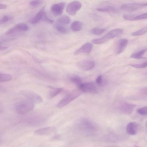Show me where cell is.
<instances>
[{"label":"cell","instance_id":"6da1fadb","mask_svg":"<svg viewBox=\"0 0 147 147\" xmlns=\"http://www.w3.org/2000/svg\"><path fill=\"white\" fill-rule=\"evenodd\" d=\"M34 108V104L28 100L17 103L15 106V109L18 114L24 115L33 110Z\"/></svg>","mask_w":147,"mask_h":147},{"label":"cell","instance_id":"7a4b0ae2","mask_svg":"<svg viewBox=\"0 0 147 147\" xmlns=\"http://www.w3.org/2000/svg\"><path fill=\"white\" fill-rule=\"evenodd\" d=\"M123 32V30L120 28H117L113 30L102 37L98 39H93L92 42L96 44L103 43L107 40L113 38L121 35Z\"/></svg>","mask_w":147,"mask_h":147},{"label":"cell","instance_id":"3957f363","mask_svg":"<svg viewBox=\"0 0 147 147\" xmlns=\"http://www.w3.org/2000/svg\"><path fill=\"white\" fill-rule=\"evenodd\" d=\"M81 92L79 89V90H75L66 95L58 103L57 105V107L60 109L64 107L79 96Z\"/></svg>","mask_w":147,"mask_h":147},{"label":"cell","instance_id":"277c9868","mask_svg":"<svg viewBox=\"0 0 147 147\" xmlns=\"http://www.w3.org/2000/svg\"><path fill=\"white\" fill-rule=\"evenodd\" d=\"M78 127L80 129L87 131H94L95 127L92 122L86 118H82L78 122Z\"/></svg>","mask_w":147,"mask_h":147},{"label":"cell","instance_id":"5b68a950","mask_svg":"<svg viewBox=\"0 0 147 147\" xmlns=\"http://www.w3.org/2000/svg\"><path fill=\"white\" fill-rule=\"evenodd\" d=\"M22 94L28 100L34 104H40L42 102V97L36 93L30 90H25L22 92Z\"/></svg>","mask_w":147,"mask_h":147},{"label":"cell","instance_id":"8992f818","mask_svg":"<svg viewBox=\"0 0 147 147\" xmlns=\"http://www.w3.org/2000/svg\"><path fill=\"white\" fill-rule=\"evenodd\" d=\"M147 6V3H132L123 4L121 8L124 11L132 12Z\"/></svg>","mask_w":147,"mask_h":147},{"label":"cell","instance_id":"52a82bcc","mask_svg":"<svg viewBox=\"0 0 147 147\" xmlns=\"http://www.w3.org/2000/svg\"><path fill=\"white\" fill-rule=\"evenodd\" d=\"M82 5L81 3L79 1H72L67 5L66 9V12L70 15L74 16L76 14L77 11L80 9Z\"/></svg>","mask_w":147,"mask_h":147},{"label":"cell","instance_id":"ba28073f","mask_svg":"<svg viewBox=\"0 0 147 147\" xmlns=\"http://www.w3.org/2000/svg\"><path fill=\"white\" fill-rule=\"evenodd\" d=\"M77 66L83 71H88L94 68L95 66V62L90 60H83L78 62Z\"/></svg>","mask_w":147,"mask_h":147},{"label":"cell","instance_id":"9c48e42d","mask_svg":"<svg viewBox=\"0 0 147 147\" xmlns=\"http://www.w3.org/2000/svg\"><path fill=\"white\" fill-rule=\"evenodd\" d=\"M78 87L80 90L82 92L95 93L97 91L95 85L93 82L82 83Z\"/></svg>","mask_w":147,"mask_h":147},{"label":"cell","instance_id":"30bf717a","mask_svg":"<svg viewBox=\"0 0 147 147\" xmlns=\"http://www.w3.org/2000/svg\"><path fill=\"white\" fill-rule=\"evenodd\" d=\"M29 28L28 26L26 24L18 23L7 30L5 32V34H10L17 31H26L28 30Z\"/></svg>","mask_w":147,"mask_h":147},{"label":"cell","instance_id":"8fae6325","mask_svg":"<svg viewBox=\"0 0 147 147\" xmlns=\"http://www.w3.org/2000/svg\"><path fill=\"white\" fill-rule=\"evenodd\" d=\"M135 105L127 102H123L120 104L119 109L122 113L125 114L131 113L135 107Z\"/></svg>","mask_w":147,"mask_h":147},{"label":"cell","instance_id":"7c38bea8","mask_svg":"<svg viewBox=\"0 0 147 147\" xmlns=\"http://www.w3.org/2000/svg\"><path fill=\"white\" fill-rule=\"evenodd\" d=\"M65 4L64 2H60L53 4L51 9L52 13L56 16L61 15L63 13Z\"/></svg>","mask_w":147,"mask_h":147},{"label":"cell","instance_id":"4fadbf2b","mask_svg":"<svg viewBox=\"0 0 147 147\" xmlns=\"http://www.w3.org/2000/svg\"><path fill=\"white\" fill-rule=\"evenodd\" d=\"M45 6L43 7L36 14L35 16L31 19L30 22L33 24L38 23L41 20H43L45 16Z\"/></svg>","mask_w":147,"mask_h":147},{"label":"cell","instance_id":"5bb4252c","mask_svg":"<svg viewBox=\"0 0 147 147\" xmlns=\"http://www.w3.org/2000/svg\"><path fill=\"white\" fill-rule=\"evenodd\" d=\"M93 48L92 44L90 42H87L84 44L74 52L75 55H78L83 53H90Z\"/></svg>","mask_w":147,"mask_h":147},{"label":"cell","instance_id":"9a60e30c","mask_svg":"<svg viewBox=\"0 0 147 147\" xmlns=\"http://www.w3.org/2000/svg\"><path fill=\"white\" fill-rule=\"evenodd\" d=\"M54 127H48L42 128L35 131L34 133L38 135L44 136L52 134L55 130Z\"/></svg>","mask_w":147,"mask_h":147},{"label":"cell","instance_id":"2e32d148","mask_svg":"<svg viewBox=\"0 0 147 147\" xmlns=\"http://www.w3.org/2000/svg\"><path fill=\"white\" fill-rule=\"evenodd\" d=\"M123 17L125 20L129 21L146 19H147V13L138 15L124 14L123 15Z\"/></svg>","mask_w":147,"mask_h":147},{"label":"cell","instance_id":"e0dca14e","mask_svg":"<svg viewBox=\"0 0 147 147\" xmlns=\"http://www.w3.org/2000/svg\"><path fill=\"white\" fill-rule=\"evenodd\" d=\"M138 126L137 123L135 122L129 123L127 125L126 129L127 133L130 135L136 134L138 131Z\"/></svg>","mask_w":147,"mask_h":147},{"label":"cell","instance_id":"ac0fdd59","mask_svg":"<svg viewBox=\"0 0 147 147\" xmlns=\"http://www.w3.org/2000/svg\"><path fill=\"white\" fill-rule=\"evenodd\" d=\"M128 42L127 39L122 38L120 39L118 42L116 49V53L120 54L125 49Z\"/></svg>","mask_w":147,"mask_h":147},{"label":"cell","instance_id":"d6986e66","mask_svg":"<svg viewBox=\"0 0 147 147\" xmlns=\"http://www.w3.org/2000/svg\"><path fill=\"white\" fill-rule=\"evenodd\" d=\"M96 10L98 11L108 13H114L116 12V9L113 7L107 6L97 8Z\"/></svg>","mask_w":147,"mask_h":147},{"label":"cell","instance_id":"ffe728a7","mask_svg":"<svg viewBox=\"0 0 147 147\" xmlns=\"http://www.w3.org/2000/svg\"><path fill=\"white\" fill-rule=\"evenodd\" d=\"M147 51V48H146L138 52L133 53L131 55L130 57L138 59L144 58L143 57V56Z\"/></svg>","mask_w":147,"mask_h":147},{"label":"cell","instance_id":"44dd1931","mask_svg":"<svg viewBox=\"0 0 147 147\" xmlns=\"http://www.w3.org/2000/svg\"><path fill=\"white\" fill-rule=\"evenodd\" d=\"M82 26V24L81 22L76 21L72 23L71 26V28L73 31L76 32L81 30Z\"/></svg>","mask_w":147,"mask_h":147},{"label":"cell","instance_id":"7402d4cb","mask_svg":"<svg viewBox=\"0 0 147 147\" xmlns=\"http://www.w3.org/2000/svg\"><path fill=\"white\" fill-rule=\"evenodd\" d=\"M71 21L70 18L68 16L64 15L59 18L57 20L58 24L61 25L67 24Z\"/></svg>","mask_w":147,"mask_h":147},{"label":"cell","instance_id":"603a6c76","mask_svg":"<svg viewBox=\"0 0 147 147\" xmlns=\"http://www.w3.org/2000/svg\"><path fill=\"white\" fill-rule=\"evenodd\" d=\"M62 90L61 88H52L49 92V96L50 98H52L56 96Z\"/></svg>","mask_w":147,"mask_h":147},{"label":"cell","instance_id":"cb8c5ba5","mask_svg":"<svg viewBox=\"0 0 147 147\" xmlns=\"http://www.w3.org/2000/svg\"><path fill=\"white\" fill-rule=\"evenodd\" d=\"M147 32V26L138 30L133 32L131 35L134 36H139L143 35Z\"/></svg>","mask_w":147,"mask_h":147},{"label":"cell","instance_id":"d4e9b609","mask_svg":"<svg viewBox=\"0 0 147 147\" xmlns=\"http://www.w3.org/2000/svg\"><path fill=\"white\" fill-rule=\"evenodd\" d=\"M12 76L10 74H6L0 73V82H4L8 81L11 80Z\"/></svg>","mask_w":147,"mask_h":147},{"label":"cell","instance_id":"484cf974","mask_svg":"<svg viewBox=\"0 0 147 147\" xmlns=\"http://www.w3.org/2000/svg\"><path fill=\"white\" fill-rule=\"evenodd\" d=\"M69 79L70 81L76 84L78 86L82 83V78L77 76H70Z\"/></svg>","mask_w":147,"mask_h":147},{"label":"cell","instance_id":"4316f807","mask_svg":"<svg viewBox=\"0 0 147 147\" xmlns=\"http://www.w3.org/2000/svg\"><path fill=\"white\" fill-rule=\"evenodd\" d=\"M106 30L105 29L94 28L91 30V32L94 35H98L103 33Z\"/></svg>","mask_w":147,"mask_h":147},{"label":"cell","instance_id":"83f0119b","mask_svg":"<svg viewBox=\"0 0 147 147\" xmlns=\"http://www.w3.org/2000/svg\"><path fill=\"white\" fill-rule=\"evenodd\" d=\"M41 121V119L40 117H37L29 119L27 122L30 124L34 125L40 123Z\"/></svg>","mask_w":147,"mask_h":147},{"label":"cell","instance_id":"f1b7e54d","mask_svg":"<svg viewBox=\"0 0 147 147\" xmlns=\"http://www.w3.org/2000/svg\"><path fill=\"white\" fill-rule=\"evenodd\" d=\"M56 29L59 32L63 33H66L67 31V29L62 25L58 24L55 25Z\"/></svg>","mask_w":147,"mask_h":147},{"label":"cell","instance_id":"f546056e","mask_svg":"<svg viewBox=\"0 0 147 147\" xmlns=\"http://www.w3.org/2000/svg\"><path fill=\"white\" fill-rule=\"evenodd\" d=\"M131 65L137 68H142L147 67V61L142 63L137 64H132Z\"/></svg>","mask_w":147,"mask_h":147},{"label":"cell","instance_id":"4dcf8cb0","mask_svg":"<svg viewBox=\"0 0 147 147\" xmlns=\"http://www.w3.org/2000/svg\"><path fill=\"white\" fill-rule=\"evenodd\" d=\"M137 112L140 114L142 115H147V106L143 107L138 109Z\"/></svg>","mask_w":147,"mask_h":147},{"label":"cell","instance_id":"1f68e13d","mask_svg":"<svg viewBox=\"0 0 147 147\" xmlns=\"http://www.w3.org/2000/svg\"><path fill=\"white\" fill-rule=\"evenodd\" d=\"M11 19V17L7 15L3 16L0 20V24H3L9 21Z\"/></svg>","mask_w":147,"mask_h":147},{"label":"cell","instance_id":"d6a6232c","mask_svg":"<svg viewBox=\"0 0 147 147\" xmlns=\"http://www.w3.org/2000/svg\"><path fill=\"white\" fill-rule=\"evenodd\" d=\"M42 1L40 0H33L30 2V5L32 7H36L42 3Z\"/></svg>","mask_w":147,"mask_h":147},{"label":"cell","instance_id":"836d02e7","mask_svg":"<svg viewBox=\"0 0 147 147\" xmlns=\"http://www.w3.org/2000/svg\"><path fill=\"white\" fill-rule=\"evenodd\" d=\"M96 83L99 85H102V76L100 75L98 76L96 80Z\"/></svg>","mask_w":147,"mask_h":147},{"label":"cell","instance_id":"e575fe53","mask_svg":"<svg viewBox=\"0 0 147 147\" xmlns=\"http://www.w3.org/2000/svg\"><path fill=\"white\" fill-rule=\"evenodd\" d=\"M141 92L143 94L147 95V87L142 88L141 89Z\"/></svg>","mask_w":147,"mask_h":147},{"label":"cell","instance_id":"d590c367","mask_svg":"<svg viewBox=\"0 0 147 147\" xmlns=\"http://www.w3.org/2000/svg\"><path fill=\"white\" fill-rule=\"evenodd\" d=\"M7 7V5L6 4L3 3H0V9H6Z\"/></svg>","mask_w":147,"mask_h":147},{"label":"cell","instance_id":"8d00e7d4","mask_svg":"<svg viewBox=\"0 0 147 147\" xmlns=\"http://www.w3.org/2000/svg\"><path fill=\"white\" fill-rule=\"evenodd\" d=\"M8 47L6 46H1L0 50L1 51H3L7 49Z\"/></svg>","mask_w":147,"mask_h":147},{"label":"cell","instance_id":"74e56055","mask_svg":"<svg viewBox=\"0 0 147 147\" xmlns=\"http://www.w3.org/2000/svg\"><path fill=\"white\" fill-rule=\"evenodd\" d=\"M135 147H139V146H135Z\"/></svg>","mask_w":147,"mask_h":147}]
</instances>
